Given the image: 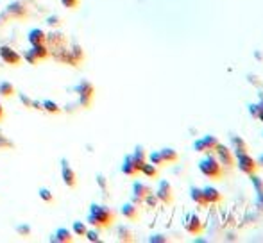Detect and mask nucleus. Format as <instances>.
<instances>
[{
    "instance_id": "obj_22",
    "label": "nucleus",
    "mask_w": 263,
    "mask_h": 243,
    "mask_svg": "<svg viewBox=\"0 0 263 243\" xmlns=\"http://www.w3.org/2000/svg\"><path fill=\"white\" fill-rule=\"evenodd\" d=\"M52 242H63V243H70L74 242V232H70L68 229H57L56 234L50 238Z\"/></svg>"
},
{
    "instance_id": "obj_8",
    "label": "nucleus",
    "mask_w": 263,
    "mask_h": 243,
    "mask_svg": "<svg viewBox=\"0 0 263 243\" xmlns=\"http://www.w3.org/2000/svg\"><path fill=\"white\" fill-rule=\"evenodd\" d=\"M75 91L81 95V104H82V108H90L92 106V100L93 97H95V88H93L92 82H88V81H82Z\"/></svg>"
},
{
    "instance_id": "obj_2",
    "label": "nucleus",
    "mask_w": 263,
    "mask_h": 243,
    "mask_svg": "<svg viewBox=\"0 0 263 243\" xmlns=\"http://www.w3.org/2000/svg\"><path fill=\"white\" fill-rule=\"evenodd\" d=\"M199 170H200V174H202V176L208 177V179H212V181H222L224 168L213 154H206L204 158L200 159Z\"/></svg>"
},
{
    "instance_id": "obj_25",
    "label": "nucleus",
    "mask_w": 263,
    "mask_h": 243,
    "mask_svg": "<svg viewBox=\"0 0 263 243\" xmlns=\"http://www.w3.org/2000/svg\"><path fill=\"white\" fill-rule=\"evenodd\" d=\"M41 109L49 111L50 114H59V113H61V108L57 106L56 102H52V100H43V102H41Z\"/></svg>"
},
{
    "instance_id": "obj_35",
    "label": "nucleus",
    "mask_w": 263,
    "mask_h": 243,
    "mask_svg": "<svg viewBox=\"0 0 263 243\" xmlns=\"http://www.w3.org/2000/svg\"><path fill=\"white\" fill-rule=\"evenodd\" d=\"M256 118L260 120L263 124V106H260V109H258V113H256Z\"/></svg>"
},
{
    "instance_id": "obj_7",
    "label": "nucleus",
    "mask_w": 263,
    "mask_h": 243,
    "mask_svg": "<svg viewBox=\"0 0 263 243\" xmlns=\"http://www.w3.org/2000/svg\"><path fill=\"white\" fill-rule=\"evenodd\" d=\"M154 195L163 206H172L174 204V188L168 181H160V186H158Z\"/></svg>"
},
{
    "instance_id": "obj_20",
    "label": "nucleus",
    "mask_w": 263,
    "mask_h": 243,
    "mask_svg": "<svg viewBox=\"0 0 263 243\" xmlns=\"http://www.w3.org/2000/svg\"><path fill=\"white\" fill-rule=\"evenodd\" d=\"M27 40L31 45H40V43H45L47 41V34L45 31H41V29H33V31L29 32Z\"/></svg>"
},
{
    "instance_id": "obj_16",
    "label": "nucleus",
    "mask_w": 263,
    "mask_h": 243,
    "mask_svg": "<svg viewBox=\"0 0 263 243\" xmlns=\"http://www.w3.org/2000/svg\"><path fill=\"white\" fill-rule=\"evenodd\" d=\"M31 52H33V56L38 59V61H47L49 57H50V49L45 45V43H40V45H31Z\"/></svg>"
},
{
    "instance_id": "obj_31",
    "label": "nucleus",
    "mask_w": 263,
    "mask_h": 243,
    "mask_svg": "<svg viewBox=\"0 0 263 243\" xmlns=\"http://www.w3.org/2000/svg\"><path fill=\"white\" fill-rule=\"evenodd\" d=\"M84 238H88L90 242H100V236H99V229H95V231H86Z\"/></svg>"
},
{
    "instance_id": "obj_13",
    "label": "nucleus",
    "mask_w": 263,
    "mask_h": 243,
    "mask_svg": "<svg viewBox=\"0 0 263 243\" xmlns=\"http://www.w3.org/2000/svg\"><path fill=\"white\" fill-rule=\"evenodd\" d=\"M190 198L194 200L195 208H199V210H206L208 206V200L204 197V192H202V188H190Z\"/></svg>"
},
{
    "instance_id": "obj_11",
    "label": "nucleus",
    "mask_w": 263,
    "mask_h": 243,
    "mask_svg": "<svg viewBox=\"0 0 263 243\" xmlns=\"http://www.w3.org/2000/svg\"><path fill=\"white\" fill-rule=\"evenodd\" d=\"M149 193H152V190H150L147 184H143V182H134L132 184V202L134 204H143V198L147 197Z\"/></svg>"
},
{
    "instance_id": "obj_38",
    "label": "nucleus",
    "mask_w": 263,
    "mask_h": 243,
    "mask_svg": "<svg viewBox=\"0 0 263 243\" xmlns=\"http://www.w3.org/2000/svg\"><path fill=\"white\" fill-rule=\"evenodd\" d=\"M262 136H263V134H262Z\"/></svg>"
},
{
    "instance_id": "obj_21",
    "label": "nucleus",
    "mask_w": 263,
    "mask_h": 243,
    "mask_svg": "<svg viewBox=\"0 0 263 243\" xmlns=\"http://www.w3.org/2000/svg\"><path fill=\"white\" fill-rule=\"evenodd\" d=\"M140 174H143V176L149 177V179H158V176H160V168H158L156 164L145 161L143 166H142V170H140Z\"/></svg>"
},
{
    "instance_id": "obj_36",
    "label": "nucleus",
    "mask_w": 263,
    "mask_h": 243,
    "mask_svg": "<svg viewBox=\"0 0 263 243\" xmlns=\"http://www.w3.org/2000/svg\"><path fill=\"white\" fill-rule=\"evenodd\" d=\"M258 166H262V168H263V154L258 158Z\"/></svg>"
},
{
    "instance_id": "obj_12",
    "label": "nucleus",
    "mask_w": 263,
    "mask_h": 243,
    "mask_svg": "<svg viewBox=\"0 0 263 243\" xmlns=\"http://www.w3.org/2000/svg\"><path fill=\"white\" fill-rule=\"evenodd\" d=\"M120 213L127 222H138L140 220V208H138V204H134V202L124 204Z\"/></svg>"
},
{
    "instance_id": "obj_17",
    "label": "nucleus",
    "mask_w": 263,
    "mask_h": 243,
    "mask_svg": "<svg viewBox=\"0 0 263 243\" xmlns=\"http://www.w3.org/2000/svg\"><path fill=\"white\" fill-rule=\"evenodd\" d=\"M231 145H233V148H231V150H233V154H235V156L249 152V145L244 142V138H240V136H231Z\"/></svg>"
},
{
    "instance_id": "obj_3",
    "label": "nucleus",
    "mask_w": 263,
    "mask_h": 243,
    "mask_svg": "<svg viewBox=\"0 0 263 243\" xmlns=\"http://www.w3.org/2000/svg\"><path fill=\"white\" fill-rule=\"evenodd\" d=\"M235 166H238V170H240L242 174H246V176L256 174L258 168H260V166H258V161L252 158V156H249V152L235 156Z\"/></svg>"
},
{
    "instance_id": "obj_24",
    "label": "nucleus",
    "mask_w": 263,
    "mask_h": 243,
    "mask_svg": "<svg viewBox=\"0 0 263 243\" xmlns=\"http://www.w3.org/2000/svg\"><path fill=\"white\" fill-rule=\"evenodd\" d=\"M147 159H149V163L156 164L158 168H163V166H166L165 161H163V158H161L160 150H152V152H150L149 156H147Z\"/></svg>"
},
{
    "instance_id": "obj_4",
    "label": "nucleus",
    "mask_w": 263,
    "mask_h": 243,
    "mask_svg": "<svg viewBox=\"0 0 263 243\" xmlns=\"http://www.w3.org/2000/svg\"><path fill=\"white\" fill-rule=\"evenodd\" d=\"M215 158L218 159V163L222 164V168H235V154H233V150L229 147H226V145H222V143L218 142V145L215 147Z\"/></svg>"
},
{
    "instance_id": "obj_27",
    "label": "nucleus",
    "mask_w": 263,
    "mask_h": 243,
    "mask_svg": "<svg viewBox=\"0 0 263 243\" xmlns=\"http://www.w3.org/2000/svg\"><path fill=\"white\" fill-rule=\"evenodd\" d=\"M118 240H120V242H132L134 238H132V232L129 231L127 227L120 226L118 227Z\"/></svg>"
},
{
    "instance_id": "obj_9",
    "label": "nucleus",
    "mask_w": 263,
    "mask_h": 243,
    "mask_svg": "<svg viewBox=\"0 0 263 243\" xmlns=\"http://www.w3.org/2000/svg\"><path fill=\"white\" fill-rule=\"evenodd\" d=\"M184 229H186V232L192 234V236H199L200 232H202V229H204L199 215H195V213L186 215V218H184Z\"/></svg>"
},
{
    "instance_id": "obj_14",
    "label": "nucleus",
    "mask_w": 263,
    "mask_h": 243,
    "mask_svg": "<svg viewBox=\"0 0 263 243\" xmlns=\"http://www.w3.org/2000/svg\"><path fill=\"white\" fill-rule=\"evenodd\" d=\"M7 13H9L11 18H16L18 22H20V20H27L29 16L27 7L23 6V4H11V6L7 7Z\"/></svg>"
},
{
    "instance_id": "obj_1",
    "label": "nucleus",
    "mask_w": 263,
    "mask_h": 243,
    "mask_svg": "<svg viewBox=\"0 0 263 243\" xmlns=\"http://www.w3.org/2000/svg\"><path fill=\"white\" fill-rule=\"evenodd\" d=\"M116 220V213L113 210H109L108 206H99V204H92L90 211H88V224L99 231L102 229H109Z\"/></svg>"
},
{
    "instance_id": "obj_32",
    "label": "nucleus",
    "mask_w": 263,
    "mask_h": 243,
    "mask_svg": "<svg viewBox=\"0 0 263 243\" xmlns=\"http://www.w3.org/2000/svg\"><path fill=\"white\" fill-rule=\"evenodd\" d=\"M23 59H25V61H29V63H31V65H33V66H38V63H40V61H38V59H36V57L34 56H33V52H31V50H27V52H25V54H23Z\"/></svg>"
},
{
    "instance_id": "obj_18",
    "label": "nucleus",
    "mask_w": 263,
    "mask_h": 243,
    "mask_svg": "<svg viewBox=\"0 0 263 243\" xmlns=\"http://www.w3.org/2000/svg\"><path fill=\"white\" fill-rule=\"evenodd\" d=\"M202 192H204V197H206L208 204H220L222 202V193L218 192L217 188H213V186H206V188H202Z\"/></svg>"
},
{
    "instance_id": "obj_19",
    "label": "nucleus",
    "mask_w": 263,
    "mask_h": 243,
    "mask_svg": "<svg viewBox=\"0 0 263 243\" xmlns=\"http://www.w3.org/2000/svg\"><path fill=\"white\" fill-rule=\"evenodd\" d=\"M160 154H161V158H163V161H165L166 166H168V164L178 163V161H179V154H178V150H174V148H170V147L161 148Z\"/></svg>"
},
{
    "instance_id": "obj_6",
    "label": "nucleus",
    "mask_w": 263,
    "mask_h": 243,
    "mask_svg": "<svg viewBox=\"0 0 263 243\" xmlns=\"http://www.w3.org/2000/svg\"><path fill=\"white\" fill-rule=\"evenodd\" d=\"M0 59L13 68L22 66V61H23L22 54H18L15 49H11V47H7V45L0 47Z\"/></svg>"
},
{
    "instance_id": "obj_33",
    "label": "nucleus",
    "mask_w": 263,
    "mask_h": 243,
    "mask_svg": "<svg viewBox=\"0 0 263 243\" xmlns=\"http://www.w3.org/2000/svg\"><path fill=\"white\" fill-rule=\"evenodd\" d=\"M149 242L150 243H165V242H168V238H166L165 234H154V236L149 238Z\"/></svg>"
},
{
    "instance_id": "obj_37",
    "label": "nucleus",
    "mask_w": 263,
    "mask_h": 243,
    "mask_svg": "<svg viewBox=\"0 0 263 243\" xmlns=\"http://www.w3.org/2000/svg\"><path fill=\"white\" fill-rule=\"evenodd\" d=\"M258 104H260V106H263V91L260 93V102H258Z\"/></svg>"
},
{
    "instance_id": "obj_34",
    "label": "nucleus",
    "mask_w": 263,
    "mask_h": 243,
    "mask_svg": "<svg viewBox=\"0 0 263 243\" xmlns=\"http://www.w3.org/2000/svg\"><path fill=\"white\" fill-rule=\"evenodd\" d=\"M4 120H6V109H4V106L0 104V124H2Z\"/></svg>"
},
{
    "instance_id": "obj_23",
    "label": "nucleus",
    "mask_w": 263,
    "mask_h": 243,
    "mask_svg": "<svg viewBox=\"0 0 263 243\" xmlns=\"http://www.w3.org/2000/svg\"><path fill=\"white\" fill-rule=\"evenodd\" d=\"M0 95L4 97V98H11V97L16 95V88L11 82L4 81V82H0Z\"/></svg>"
},
{
    "instance_id": "obj_5",
    "label": "nucleus",
    "mask_w": 263,
    "mask_h": 243,
    "mask_svg": "<svg viewBox=\"0 0 263 243\" xmlns=\"http://www.w3.org/2000/svg\"><path fill=\"white\" fill-rule=\"evenodd\" d=\"M217 145H218L217 138L213 134H206V136H202V138H199V140L194 143V150L200 154H213Z\"/></svg>"
},
{
    "instance_id": "obj_29",
    "label": "nucleus",
    "mask_w": 263,
    "mask_h": 243,
    "mask_svg": "<svg viewBox=\"0 0 263 243\" xmlns=\"http://www.w3.org/2000/svg\"><path fill=\"white\" fill-rule=\"evenodd\" d=\"M61 6L66 7V9H77L81 6V0H59Z\"/></svg>"
},
{
    "instance_id": "obj_28",
    "label": "nucleus",
    "mask_w": 263,
    "mask_h": 243,
    "mask_svg": "<svg viewBox=\"0 0 263 243\" xmlns=\"http://www.w3.org/2000/svg\"><path fill=\"white\" fill-rule=\"evenodd\" d=\"M72 231H74V236H84L86 231H88V227H86L84 222H74Z\"/></svg>"
},
{
    "instance_id": "obj_15",
    "label": "nucleus",
    "mask_w": 263,
    "mask_h": 243,
    "mask_svg": "<svg viewBox=\"0 0 263 243\" xmlns=\"http://www.w3.org/2000/svg\"><path fill=\"white\" fill-rule=\"evenodd\" d=\"M122 172H124V176H127V177H136L138 174H140V168L134 164L131 154L126 156V159H124V163H122Z\"/></svg>"
},
{
    "instance_id": "obj_26",
    "label": "nucleus",
    "mask_w": 263,
    "mask_h": 243,
    "mask_svg": "<svg viewBox=\"0 0 263 243\" xmlns=\"http://www.w3.org/2000/svg\"><path fill=\"white\" fill-rule=\"evenodd\" d=\"M40 198L43 200V202L47 204H56V198H54V195H52L50 190H47V188H40Z\"/></svg>"
},
{
    "instance_id": "obj_10",
    "label": "nucleus",
    "mask_w": 263,
    "mask_h": 243,
    "mask_svg": "<svg viewBox=\"0 0 263 243\" xmlns=\"http://www.w3.org/2000/svg\"><path fill=\"white\" fill-rule=\"evenodd\" d=\"M61 177H63L65 184L70 188V190H74L77 186V174L74 172V168L68 164L66 159H61Z\"/></svg>"
},
{
    "instance_id": "obj_30",
    "label": "nucleus",
    "mask_w": 263,
    "mask_h": 243,
    "mask_svg": "<svg viewBox=\"0 0 263 243\" xmlns=\"http://www.w3.org/2000/svg\"><path fill=\"white\" fill-rule=\"evenodd\" d=\"M158 202H160V200H158V197H156L154 193H149L147 197L143 198V204H147L149 208H156V204Z\"/></svg>"
}]
</instances>
